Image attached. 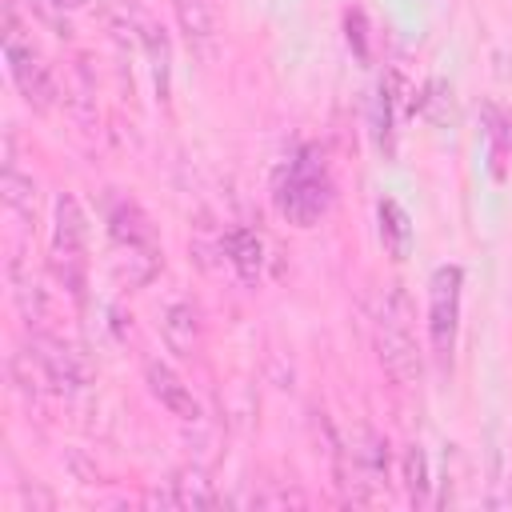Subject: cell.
Segmentation results:
<instances>
[{"instance_id":"obj_1","label":"cell","mask_w":512,"mask_h":512,"mask_svg":"<svg viewBox=\"0 0 512 512\" xmlns=\"http://www.w3.org/2000/svg\"><path fill=\"white\" fill-rule=\"evenodd\" d=\"M332 204V184H328V172H324V160L316 148H304L288 172L280 176L276 184V208L288 224L296 228H312Z\"/></svg>"},{"instance_id":"obj_2","label":"cell","mask_w":512,"mask_h":512,"mask_svg":"<svg viewBox=\"0 0 512 512\" xmlns=\"http://www.w3.org/2000/svg\"><path fill=\"white\" fill-rule=\"evenodd\" d=\"M460 284L464 272L456 264H440L428 280V336L432 352L448 364L456 348V324H460Z\"/></svg>"},{"instance_id":"obj_3","label":"cell","mask_w":512,"mask_h":512,"mask_svg":"<svg viewBox=\"0 0 512 512\" xmlns=\"http://www.w3.org/2000/svg\"><path fill=\"white\" fill-rule=\"evenodd\" d=\"M32 360L40 368V376L56 388V392H76L88 384V364L80 360L76 348H68L60 336H48V332H32Z\"/></svg>"},{"instance_id":"obj_4","label":"cell","mask_w":512,"mask_h":512,"mask_svg":"<svg viewBox=\"0 0 512 512\" xmlns=\"http://www.w3.org/2000/svg\"><path fill=\"white\" fill-rule=\"evenodd\" d=\"M376 356H380L384 372L396 384H404V388L420 384L424 356H420V348H416V340H412V332L404 324H392V320H380L376 316Z\"/></svg>"},{"instance_id":"obj_5","label":"cell","mask_w":512,"mask_h":512,"mask_svg":"<svg viewBox=\"0 0 512 512\" xmlns=\"http://www.w3.org/2000/svg\"><path fill=\"white\" fill-rule=\"evenodd\" d=\"M4 60H8V72H12L16 88H20V96L36 112H48L56 104V96H60V84H56L52 68L40 60V52L28 44V48H16V52H4Z\"/></svg>"},{"instance_id":"obj_6","label":"cell","mask_w":512,"mask_h":512,"mask_svg":"<svg viewBox=\"0 0 512 512\" xmlns=\"http://www.w3.org/2000/svg\"><path fill=\"white\" fill-rule=\"evenodd\" d=\"M144 380H148V392L176 416V420H184V424H196L200 420V404H196V396H192V388L168 368V364H160V360H148V368H144Z\"/></svg>"},{"instance_id":"obj_7","label":"cell","mask_w":512,"mask_h":512,"mask_svg":"<svg viewBox=\"0 0 512 512\" xmlns=\"http://www.w3.org/2000/svg\"><path fill=\"white\" fill-rule=\"evenodd\" d=\"M172 12H176V24L188 40V48L204 60L216 56V12H212V0H172Z\"/></svg>"},{"instance_id":"obj_8","label":"cell","mask_w":512,"mask_h":512,"mask_svg":"<svg viewBox=\"0 0 512 512\" xmlns=\"http://www.w3.org/2000/svg\"><path fill=\"white\" fill-rule=\"evenodd\" d=\"M108 236L120 248H148L156 244V228L144 216V208L136 200H112L108 204Z\"/></svg>"},{"instance_id":"obj_9","label":"cell","mask_w":512,"mask_h":512,"mask_svg":"<svg viewBox=\"0 0 512 512\" xmlns=\"http://www.w3.org/2000/svg\"><path fill=\"white\" fill-rule=\"evenodd\" d=\"M88 248V216L72 192L56 196V232H52V252L64 256H84Z\"/></svg>"},{"instance_id":"obj_10","label":"cell","mask_w":512,"mask_h":512,"mask_svg":"<svg viewBox=\"0 0 512 512\" xmlns=\"http://www.w3.org/2000/svg\"><path fill=\"white\" fill-rule=\"evenodd\" d=\"M224 256L228 264L236 268V276L244 284H256L260 280V264H264V248H260V236L252 228H228L224 232Z\"/></svg>"},{"instance_id":"obj_11","label":"cell","mask_w":512,"mask_h":512,"mask_svg":"<svg viewBox=\"0 0 512 512\" xmlns=\"http://www.w3.org/2000/svg\"><path fill=\"white\" fill-rule=\"evenodd\" d=\"M160 332H164L172 352L192 356V348L200 344V316H196V308L192 304H168L164 320H160Z\"/></svg>"},{"instance_id":"obj_12","label":"cell","mask_w":512,"mask_h":512,"mask_svg":"<svg viewBox=\"0 0 512 512\" xmlns=\"http://www.w3.org/2000/svg\"><path fill=\"white\" fill-rule=\"evenodd\" d=\"M136 36H140V44H144V52H148V60H152V72H156V88H160V96H168V72H172L168 32H164L152 16H144V12H140V20H136Z\"/></svg>"},{"instance_id":"obj_13","label":"cell","mask_w":512,"mask_h":512,"mask_svg":"<svg viewBox=\"0 0 512 512\" xmlns=\"http://www.w3.org/2000/svg\"><path fill=\"white\" fill-rule=\"evenodd\" d=\"M376 220H380V240L388 248L392 260H404L412 252V224H408V212L396 204V200H380L376 204Z\"/></svg>"},{"instance_id":"obj_14","label":"cell","mask_w":512,"mask_h":512,"mask_svg":"<svg viewBox=\"0 0 512 512\" xmlns=\"http://www.w3.org/2000/svg\"><path fill=\"white\" fill-rule=\"evenodd\" d=\"M112 272H116L120 284L140 288V284H148L160 272V248L156 244H148V248H124V256L112 264Z\"/></svg>"},{"instance_id":"obj_15","label":"cell","mask_w":512,"mask_h":512,"mask_svg":"<svg viewBox=\"0 0 512 512\" xmlns=\"http://www.w3.org/2000/svg\"><path fill=\"white\" fill-rule=\"evenodd\" d=\"M0 196H4V204H8L16 216H24V220L36 216V180L24 176L16 164L0 172Z\"/></svg>"},{"instance_id":"obj_16","label":"cell","mask_w":512,"mask_h":512,"mask_svg":"<svg viewBox=\"0 0 512 512\" xmlns=\"http://www.w3.org/2000/svg\"><path fill=\"white\" fill-rule=\"evenodd\" d=\"M172 492H176V504H180V508H216V504H220V496L212 492V484L204 480L200 468H184V472H176Z\"/></svg>"},{"instance_id":"obj_17","label":"cell","mask_w":512,"mask_h":512,"mask_svg":"<svg viewBox=\"0 0 512 512\" xmlns=\"http://www.w3.org/2000/svg\"><path fill=\"white\" fill-rule=\"evenodd\" d=\"M420 112H424L436 128H448L452 116H456V112H452V84L440 80V76L428 80V84H424V96H420Z\"/></svg>"},{"instance_id":"obj_18","label":"cell","mask_w":512,"mask_h":512,"mask_svg":"<svg viewBox=\"0 0 512 512\" xmlns=\"http://www.w3.org/2000/svg\"><path fill=\"white\" fill-rule=\"evenodd\" d=\"M428 456L420 444H408L404 448V488H408V500L412 504H428Z\"/></svg>"},{"instance_id":"obj_19","label":"cell","mask_w":512,"mask_h":512,"mask_svg":"<svg viewBox=\"0 0 512 512\" xmlns=\"http://www.w3.org/2000/svg\"><path fill=\"white\" fill-rule=\"evenodd\" d=\"M64 96H68V108H72L80 120H92V112H96V88H92V80H88L84 60L72 64V80L64 84Z\"/></svg>"},{"instance_id":"obj_20","label":"cell","mask_w":512,"mask_h":512,"mask_svg":"<svg viewBox=\"0 0 512 512\" xmlns=\"http://www.w3.org/2000/svg\"><path fill=\"white\" fill-rule=\"evenodd\" d=\"M392 104H396V96H392V84L384 80L372 100V136L384 152H392Z\"/></svg>"},{"instance_id":"obj_21","label":"cell","mask_w":512,"mask_h":512,"mask_svg":"<svg viewBox=\"0 0 512 512\" xmlns=\"http://www.w3.org/2000/svg\"><path fill=\"white\" fill-rule=\"evenodd\" d=\"M48 268H52V276L60 280V288H68L76 300L84 296V256H64V252H52Z\"/></svg>"},{"instance_id":"obj_22","label":"cell","mask_w":512,"mask_h":512,"mask_svg":"<svg viewBox=\"0 0 512 512\" xmlns=\"http://www.w3.org/2000/svg\"><path fill=\"white\" fill-rule=\"evenodd\" d=\"M16 304H20V312H24L28 324H44L48 320V292L40 284L16 276Z\"/></svg>"},{"instance_id":"obj_23","label":"cell","mask_w":512,"mask_h":512,"mask_svg":"<svg viewBox=\"0 0 512 512\" xmlns=\"http://www.w3.org/2000/svg\"><path fill=\"white\" fill-rule=\"evenodd\" d=\"M412 300H408V292L400 288V284H392V288H384V300H380V320H392V324H412Z\"/></svg>"},{"instance_id":"obj_24","label":"cell","mask_w":512,"mask_h":512,"mask_svg":"<svg viewBox=\"0 0 512 512\" xmlns=\"http://www.w3.org/2000/svg\"><path fill=\"white\" fill-rule=\"evenodd\" d=\"M344 40L356 52V60H368V20H364L360 8H348L344 12Z\"/></svg>"},{"instance_id":"obj_25","label":"cell","mask_w":512,"mask_h":512,"mask_svg":"<svg viewBox=\"0 0 512 512\" xmlns=\"http://www.w3.org/2000/svg\"><path fill=\"white\" fill-rule=\"evenodd\" d=\"M20 500H24V504H32V508H52V504H56V500H52V492H44L40 484H32V488L24 484V488H20Z\"/></svg>"},{"instance_id":"obj_26","label":"cell","mask_w":512,"mask_h":512,"mask_svg":"<svg viewBox=\"0 0 512 512\" xmlns=\"http://www.w3.org/2000/svg\"><path fill=\"white\" fill-rule=\"evenodd\" d=\"M48 4L60 8V12H64V8H84V0H48Z\"/></svg>"}]
</instances>
